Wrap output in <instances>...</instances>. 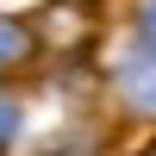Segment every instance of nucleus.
<instances>
[{"instance_id": "f03ea898", "label": "nucleus", "mask_w": 156, "mask_h": 156, "mask_svg": "<svg viewBox=\"0 0 156 156\" xmlns=\"http://www.w3.org/2000/svg\"><path fill=\"white\" fill-rule=\"evenodd\" d=\"M25 56H31V25L0 19V69H12V62H25Z\"/></svg>"}, {"instance_id": "39448f33", "label": "nucleus", "mask_w": 156, "mask_h": 156, "mask_svg": "<svg viewBox=\"0 0 156 156\" xmlns=\"http://www.w3.org/2000/svg\"><path fill=\"white\" fill-rule=\"evenodd\" d=\"M144 44L156 50V0H150V6H144Z\"/></svg>"}, {"instance_id": "f257e3e1", "label": "nucleus", "mask_w": 156, "mask_h": 156, "mask_svg": "<svg viewBox=\"0 0 156 156\" xmlns=\"http://www.w3.org/2000/svg\"><path fill=\"white\" fill-rule=\"evenodd\" d=\"M31 37H44V44H56V50L87 44V37H94V6H87V0H50V6L37 12Z\"/></svg>"}, {"instance_id": "7ed1b4c3", "label": "nucleus", "mask_w": 156, "mask_h": 156, "mask_svg": "<svg viewBox=\"0 0 156 156\" xmlns=\"http://www.w3.org/2000/svg\"><path fill=\"white\" fill-rule=\"evenodd\" d=\"M125 94H131L137 106H156V62H131V69H125Z\"/></svg>"}, {"instance_id": "423d86ee", "label": "nucleus", "mask_w": 156, "mask_h": 156, "mask_svg": "<svg viewBox=\"0 0 156 156\" xmlns=\"http://www.w3.org/2000/svg\"><path fill=\"white\" fill-rule=\"evenodd\" d=\"M150 156H156V150H150Z\"/></svg>"}, {"instance_id": "20e7f679", "label": "nucleus", "mask_w": 156, "mask_h": 156, "mask_svg": "<svg viewBox=\"0 0 156 156\" xmlns=\"http://www.w3.org/2000/svg\"><path fill=\"white\" fill-rule=\"evenodd\" d=\"M12 131H19V106H12V100H0V144H6Z\"/></svg>"}]
</instances>
